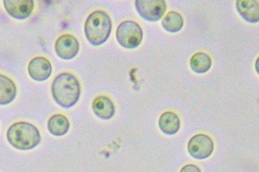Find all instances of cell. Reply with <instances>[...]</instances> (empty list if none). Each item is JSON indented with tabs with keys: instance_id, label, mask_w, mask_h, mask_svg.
<instances>
[{
	"instance_id": "cell-1",
	"label": "cell",
	"mask_w": 259,
	"mask_h": 172,
	"mask_svg": "<svg viewBox=\"0 0 259 172\" xmlns=\"http://www.w3.org/2000/svg\"><path fill=\"white\" fill-rule=\"evenodd\" d=\"M52 94L57 103L65 108H69L78 101L81 88L78 80L71 73L65 72L58 75L51 87Z\"/></svg>"
},
{
	"instance_id": "cell-2",
	"label": "cell",
	"mask_w": 259,
	"mask_h": 172,
	"mask_svg": "<svg viewBox=\"0 0 259 172\" xmlns=\"http://www.w3.org/2000/svg\"><path fill=\"white\" fill-rule=\"evenodd\" d=\"M112 28V20L109 15L103 11H95L85 22L84 34L91 45L98 46L107 41Z\"/></svg>"
},
{
	"instance_id": "cell-3",
	"label": "cell",
	"mask_w": 259,
	"mask_h": 172,
	"mask_svg": "<svg viewBox=\"0 0 259 172\" xmlns=\"http://www.w3.org/2000/svg\"><path fill=\"white\" fill-rule=\"evenodd\" d=\"M7 138L13 147L22 151H28L35 148L41 141L37 128L27 122H18L13 124L7 131Z\"/></svg>"
},
{
	"instance_id": "cell-4",
	"label": "cell",
	"mask_w": 259,
	"mask_h": 172,
	"mask_svg": "<svg viewBox=\"0 0 259 172\" xmlns=\"http://www.w3.org/2000/svg\"><path fill=\"white\" fill-rule=\"evenodd\" d=\"M118 43L126 49H135L140 46L143 38L141 27L133 21H125L118 25L116 30Z\"/></svg>"
},
{
	"instance_id": "cell-5",
	"label": "cell",
	"mask_w": 259,
	"mask_h": 172,
	"mask_svg": "<svg viewBox=\"0 0 259 172\" xmlns=\"http://www.w3.org/2000/svg\"><path fill=\"white\" fill-rule=\"evenodd\" d=\"M135 7L140 16L150 22L161 20L166 10L164 0H136Z\"/></svg>"
},
{
	"instance_id": "cell-6",
	"label": "cell",
	"mask_w": 259,
	"mask_h": 172,
	"mask_svg": "<svg viewBox=\"0 0 259 172\" xmlns=\"http://www.w3.org/2000/svg\"><path fill=\"white\" fill-rule=\"evenodd\" d=\"M214 149L211 138L205 134H197L191 138L188 144V151L193 158L202 160L209 158Z\"/></svg>"
},
{
	"instance_id": "cell-7",
	"label": "cell",
	"mask_w": 259,
	"mask_h": 172,
	"mask_svg": "<svg viewBox=\"0 0 259 172\" xmlns=\"http://www.w3.org/2000/svg\"><path fill=\"white\" fill-rule=\"evenodd\" d=\"M55 50L62 60H72L79 52V43L75 36L70 34L62 35L55 42Z\"/></svg>"
},
{
	"instance_id": "cell-8",
	"label": "cell",
	"mask_w": 259,
	"mask_h": 172,
	"mask_svg": "<svg viewBox=\"0 0 259 172\" xmlns=\"http://www.w3.org/2000/svg\"><path fill=\"white\" fill-rule=\"evenodd\" d=\"M7 12L17 20H25L31 16L34 8L33 0H5Z\"/></svg>"
},
{
	"instance_id": "cell-9",
	"label": "cell",
	"mask_w": 259,
	"mask_h": 172,
	"mask_svg": "<svg viewBox=\"0 0 259 172\" xmlns=\"http://www.w3.org/2000/svg\"><path fill=\"white\" fill-rule=\"evenodd\" d=\"M50 62L46 58L38 56L29 62L28 71L29 76L35 81H45L50 78L52 73Z\"/></svg>"
},
{
	"instance_id": "cell-10",
	"label": "cell",
	"mask_w": 259,
	"mask_h": 172,
	"mask_svg": "<svg viewBox=\"0 0 259 172\" xmlns=\"http://www.w3.org/2000/svg\"><path fill=\"white\" fill-rule=\"evenodd\" d=\"M92 107L95 115L102 120H110L115 114V106L113 102L105 96L96 97Z\"/></svg>"
},
{
	"instance_id": "cell-11",
	"label": "cell",
	"mask_w": 259,
	"mask_h": 172,
	"mask_svg": "<svg viewBox=\"0 0 259 172\" xmlns=\"http://www.w3.org/2000/svg\"><path fill=\"white\" fill-rule=\"evenodd\" d=\"M236 9L243 20L249 23H256L259 21L258 1L238 0L236 1Z\"/></svg>"
},
{
	"instance_id": "cell-12",
	"label": "cell",
	"mask_w": 259,
	"mask_h": 172,
	"mask_svg": "<svg viewBox=\"0 0 259 172\" xmlns=\"http://www.w3.org/2000/svg\"><path fill=\"white\" fill-rule=\"evenodd\" d=\"M158 126L162 133L169 135H175L180 129V120L176 113L166 111L160 116Z\"/></svg>"
},
{
	"instance_id": "cell-13",
	"label": "cell",
	"mask_w": 259,
	"mask_h": 172,
	"mask_svg": "<svg viewBox=\"0 0 259 172\" xmlns=\"http://www.w3.org/2000/svg\"><path fill=\"white\" fill-rule=\"evenodd\" d=\"M17 87L12 80L3 75H0V104L11 103L16 97Z\"/></svg>"
},
{
	"instance_id": "cell-14",
	"label": "cell",
	"mask_w": 259,
	"mask_h": 172,
	"mask_svg": "<svg viewBox=\"0 0 259 172\" xmlns=\"http://www.w3.org/2000/svg\"><path fill=\"white\" fill-rule=\"evenodd\" d=\"M70 124L67 117L57 114L51 117L48 120V129L51 134L56 137H61L68 133Z\"/></svg>"
},
{
	"instance_id": "cell-15",
	"label": "cell",
	"mask_w": 259,
	"mask_h": 172,
	"mask_svg": "<svg viewBox=\"0 0 259 172\" xmlns=\"http://www.w3.org/2000/svg\"><path fill=\"white\" fill-rule=\"evenodd\" d=\"M211 66V59L208 54L205 53H195L190 60V67L192 71L198 74H203L208 72Z\"/></svg>"
},
{
	"instance_id": "cell-16",
	"label": "cell",
	"mask_w": 259,
	"mask_h": 172,
	"mask_svg": "<svg viewBox=\"0 0 259 172\" xmlns=\"http://www.w3.org/2000/svg\"><path fill=\"white\" fill-rule=\"evenodd\" d=\"M162 26L165 31L170 33L179 32L184 26L183 18L179 13L171 11L162 20Z\"/></svg>"
},
{
	"instance_id": "cell-17",
	"label": "cell",
	"mask_w": 259,
	"mask_h": 172,
	"mask_svg": "<svg viewBox=\"0 0 259 172\" xmlns=\"http://www.w3.org/2000/svg\"><path fill=\"white\" fill-rule=\"evenodd\" d=\"M180 172H202L201 169L194 164H189L184 166Z\"/></svg>"
}]
</instances>
